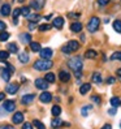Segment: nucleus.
<instances>
[{
  "instance_id": "obj_1",
  "label": "nucleus",
  "mask_w": 121,
  "mask_h": 129,
  "mask_svg": "<svg viewBox=\"0 0 121 129\" xmlns=\"http://www.w3.org/2000/svg\"><path fill=\"white\" fill-rule=\"evenodd\" d=\"M52 65H54V63L51 61L50 59H43V60H38V61L34 63V69L36 71H48L52 68Z\"/></svg>"
},
{
  "instance_id": "obj_2",
  "label": "nucleus",
  "mask_w": 121,
  "mask_h": 129,
  "mask_svg": "<svg viewBox=\"0 0 121 129\" xmlns=\"http://www.w3.org/2000/svg\"><path fill=\"white\" fill-rule=\"evenodd\" d=\"M68 65L72 71H81L82 69V60L79 56H75V57H72L68 60Z\"/></svg>"
},
{
  "instance_id": "obj_3",
  "label": "nucleus",
  "mask_w": 121,
  "mask_h": 129,
  "mask_svg": "<svg viewBox=\"0 0 121 129\" xmlns=\"http://www.w3.org/2000/svg\"><path fill=\"white\" fill-rule=\"evenodd\" d=\"M79 48V43L77 41H69L65 46L61 48L64 54H69V52H74Z\"/></svg>"
},
{
  "instance_id": "obj_4",
  "label": "nucleus",
  "mask_w": 121,
  "mask_h": 129,
  "mask_svg": "<svg viewBox=\"0 0 121 129\" xmlns=\"http://www.w3.org/2000/svg\"><path fill=\"white\" fill-rule=\"evenodd\" d=\"M99 25H100V20H99V17H96V16L91 17V18H90V21H89V24H87L89 31H90V33H95L96 30L99 29Z\"/></svg>"
},
{
  "instance_id": "obj_5",
  "label": "nucleus",
  "mask_w": 121,
  "mask_h": 129,
  "mask_svg": "<svg viewBox=\"0 0 121 129\" xmlns=\"http://www.w3.org/2000/svg\"><path fill=\"white\" fill-rule=\"evenodd\" d=\"M35 86L41 90H46L48 87V81H46V78H36L35 80Z\"/></svg>"
},
{
  "instance_id": "obj_6",
  "label": "nucleus",
  "mask_w": 121,
  "mask_h": 129,
  "mask_svg": "<svg viewBox=\"0 0 121 129\" xmlns=\"http://www.w3.org/2000/svg\"><path fill=\"white\" fill-rule=\"evenodd\" d=\"M44 5V0H31L30 2V8H34L36 11H41Z\"/></svg>"
},
{
  "instance_id": "obj_7",
  "label": "nucleus",
  "mask_w": 121,
  "mask_h": 129,
  "mask_svg": "<svg viewBox=\"0 0 121 129\" xmlns=\"http://www.w3.org/2000/svg\"><path fill=\"white\" fill-rule=\"evenodd\" d=\"M3 107L7 112H13L14 110H16V104H14L13 101H5L4 104H3Z\"/></svg>"
},
{
  "instance_id": "obj_8",
  "label": "nucleus",
  "mask_w": 121,
  "mask_h": 129,
  "mask_svg": "<svg viewBox=\"0 0 121 129\" xmlns=\"http://www.w3.org/2000/svg\"><path fill=\"white\" fill-rule=\"evenodd\" d=\"M39 54H41V57L42 59H51V56H52V50L51 48H42L41 51H39Z\"/></svg>"
},
{
  "instance_id": "obj_9",
  "label": "nucleus",
  "mask_w": 121,
  "mask_h": 129,
  "mask_svg": "<svg viewBox=\"0 0 121 129\" xmlns=\"http://www.w3.org/2000/svg\"><path fill=\"white\" fill-rule=\"evenodd\" d=\"M39 99H41L42 103H48V102H51V99H52V95H51V93H48V91H43V93L39 95Z\"/></svg>"
},
{
  "instance_id": "obj_10",
  "label": "nucleus",
  "mask_w": 121,
  "mask_h": 129,
  "mask_svg": "<svg viewBox=\"0 0 121 129\" xmlns=\"http://www.w3.org/2000/svg\"><path fill=\"white\" fill-rule=\"evenodd\" d=\"M18 83H9L8 86H7V93L8 94H16L17 91H18Z\"/></svg>"
},
{
  "instance_id": "obj_11",
  "label": "nucleus",
  "mask_w": 121,
  "mask_h": 129,
  "mask_svg": "<svg viewBox=\"0 0 121 129\" xmlns=\"http://www.w3.org/2000/svg\"><path fill=\"white\" fill-rule=\"evenodd\" d=\"M12 121L14 124H21L22 121H24V113L22 112H16L12 117Z\"/></svg>"
},
{
  "instance_id": "obj_12",
  "label": "nucleus",
  "mask_w": 121,
  "mask_h": 129,
  "mask_svg": "<svg viewBox=\"0 0 121 129\" xmlns=\"http://www.w3.org/2000/svg\"><path fill=\"white\" fill-rule=\"evenodd\" d=\"M52 25H54V27H56V29H61V27L64 26V18H63V17H56V18H54Z\"/></svg>"
},
{
  "instance_id": "obj_13",
  "label": "nucleus",
  "mask_w": 121,
  "mask_h": 129,
  "mask_svg": "<svg viewBox=\"0 0 121 129\" xmlns=\"http://www.w3.org/2000/svg\"><path fill=\"white\" fill-rule=\"evenodd\" d=\"M59 78H60V81H63V82H68L70 80V74H69V72H66V71H61L59 73Z\"/></svg>"
},
{
  "instance_id": "obj_14",
  "label": "nucleus",
  "mask_w": 121,
  "mask_h": 129,
  "mask_svg": "<svg viewBox=\"0 0 121 129\" xmlns=\"http://www.w3.org/2000/svg\"><path fill=\"white\" fill-rule=\"evenodd\" d=\"M20 39H21V42L24 43V44L31 43V35L27 34V33H24V34H21V35H20Z\"/></svg>"
},
{
  "instance_id": "obj_15",
  "label": "nucleus",
  "mask_w": 121,
  "mask_h": 129,
  "mask_svg": "<svg viewBox=\"0 0 121 129\" xmlns=\"http://www.w3.org/2000/svg\"><path fill=\"white\" fill-rule=\"evenodd\" d=\"M70 30L73 33H81L82 31V24H79V22H73L70 25Z\"/></svg>"
},
{
  "instance_id": "obj_16",
  "label": "nucleus",
  "mask_w": 121,
  "mask_h": 129,
  "mask_svg": "<svg viewBox=\"0 0 121 129\" xmlns=\"http://www.w3.org/2000/svg\"><path fill=\"white\" fill-rule=\"evenodd\" d=\"M35 99V95L34 94H29V95H24V96H22V103H24V104H29V103H31Z\"/></svg>"
},
{
  "instance_id": "obj_17",
  "label": "nucleus",
  "mask_w": 121,
  "mask_h": 129,
  "mask_svg": "<svg viewBox=\"0 0 121 129\" xmlns=\"http://www.w3.org/2000/svg\"><path fill=\"white\" fill-rule=\"evenodd\" d=\"M7 50H8L9 54H17L18 52V46L16 43H9L8 46H7Z\"/></svg>"
},
{
  "instance_id": "obj_18",
  "label": "nucleus",
  "mask_w": 121,
  "mask_h": 129,
  "mask_svg": "<svg viewBox=\"0 0 121 129\" xmlns=\"http://www.w3.org/2000/svg\"><path fill=\"white\" fill-rule=\"evenodd\" d=\"M0 13H2L3 16H9L11 14V5L9 4H4L2 7V9H0Z\"/></svg>"
},
{
  "instance_id": "obj_19",
  "label": "nucleus",
  "mask_w": 121,
  "mask_h": 129,
  "mask_svg": "<svg viewBox=\"0 0 121 129\" xmlns=\"http://www.w3.org/2000/svg\"><path fill=\"white\" fill-rule=\"evenodd\" d=\"M29 54L27 52H21L20 54V56H18V60L22 63V64H26V63H29Z\"/></svg>"
},
{
  "instance_id": "obj_20",
  "label": "nucleus",
  "mask_w": 121,
  "mask_h": 129,
  "mask_svg": "<svg viewBox=\"0 0 121 129\" xmlns=\"http://www.w3.org/2000/svg\"><path fill=\"white\" fill-rule=\"evenodd\" d=\"M90 90H91V85H90V83H85V85H82L79 87V93L82 95H85V94H87L90 91Z\"/></svg>"
},
{
  "instance_id": "obj_21",
  "label": "nucleus",
  "mask_w": 121,
  "mask_h": 129,
  "mask_svg": "<svg viewBox=\"0 0 121 129\" xmlns=\"http://www.w3.org/2000/svg\"><path fill=\"white\" fill-rule=\"evenodd\" d=\"M30 50L34 51V52H39L42 50V47H41V44L38 42H31V43H30Z\"/></svg>"
},
{
  "instance_id": "obj_22",
  "label": "nucleus",
  "mask_w": 121,
  "mask_h": 129,
  "mask_svg": "<svg viewBox=\"0 0 121 129\" xmlns=\"http://www.w3.org/2000/svg\"><path fill=\"white\" fill-rule=\"evenodd\" d=\"M11 71L9 69H7V68H5V69H3V72H2V78L4 80V81H9V78H11Z\"/></svg>"
},
{
  "instance_id": "obj_23",
  "label": "nucleus",
  "mask_w": 121,
  "mask_h": 129,
  "mask_svg": "<svg viewBox=\"0 0 121 129\" xmlns=\"http://www.w3.org/2000/svg\"><path fill=\"white\" fill-rule=\"evenodd\" d=\"M9 57V52L8 51H0V61H7Z\"/></svg>"
},
{
  "instance_id": "obj_24",
  "label": "nucleus",
  "mask_w": 121,
  "mask_h": 129,
  "mask_svg": "<svg viewBox=\"0 0 121 129\" xmlns=\"http://www.w3.org/2000/svg\"><path fill=\"white\" fill-rule=\"evenodd\" d=\"M42 17L39 16V14H29L27 16V20L30 21V22H38Z\"/></svg>"
},
{
  "instance_id": "obj_25",
  "label": "nucleus",
  "mask_w": 121,
  "mask_h": 129,
  "mask_svg": "<svg viewBox=\"0 0 121 129\" xmlns=\"http://www.w3.org/2000/svg\"><path fill=\"white\" fill-rule=\"evenodd\" d=\"M63 124H64V121H61L59 117L54 119V120H52V123H51V125L54 126V128H59V126H61Z\"/></svg>"
},
{
  "instance_id": "obj_26",
  "label": "nucleus",
  "mask_w": 121,
  "mask_h": 129,
  "mask_svg": "<svg viewBox=\"0 0 121 129\" xmlns=\"http://www.w3.org/2000/svg\"><path fill=\"white\" fill-rule=\"evenodd\" d=\"M93 81H94L95 83H100V82H102V74H100L99 72H95V73L93 74Z\"/></svg>"
},
{
  "instance_id": "obj_27",
  "label": "nucleus",
  "mask_w": 121,
  "mask_h": 129,
  "mask_svg": "<svg viewBox=\"0 0 121 129\" xmlns=\"http://www.w3.org/2000/svg\"><path fill=\"white\" fill-rule=\"evenodd\" d=\"M120 104H121L120 98H117V96H113L112 99H111V106H112V107H118Z\"/></svg>"
},
{
  "instance_id": "obj_28",
  "label": "nucleus",
  "mask_w": 121,
  "mask_h": 129,
  "mask_svg": "<svg viewBox=\"0 0 121 129\" xmlns=\"http://www.w3.org/2000/svg\"><path fill=\"white\" fill-rule=\"evenodd\" d=\"M93 110V107L91 106H85V107H82V110H81V113H82V116H87L89 115V112Z\"/></svg>"
},
{
  "instance_id": "obj_29",
  "label": "nucleus",
  "mask_w": 121,
  "mask_h": 129,
  "mask_svg": "<svg viewBox=\"0 0 121 129\" xmlns=\"http://www.w3.org/2000/svg\"><path fill=\"white\" fill-rule=\"evenodd\" d=\"M51 112H52L54 116H59L60 113H61V108H60V106H54L52 110H51Z\"/></svg>"
},
{
  "instance_id": "obj_30",
  "label": "nucleus",
  "mask_w": 121,
  "mask_h": 129,
  "mask_svg": "<svg viewBox=\"0 0 121 129\" xmlns=\"http://www.w3.org/2000/svg\"><path fill=\"white\" fill-rule=\"evenodd\" d=\"M85 57H87V59H94V57H96V52H95L94 50H89L86 54H85Z\"/></svg>"
},
{
  "instance_id": "obj_31",
  "label": "nucleus",
  "mask_w": 121,
  "mask_h": 129,
  "mask_svg": "<svg viewBox=\"0 0 121 129\" xmlns=\"http://www.w3.org/2000/svg\"><path fill=\"white\" fill-rule=\"evenodd\" d=\"M113 29H115L117 33H121V21L120 20H116L113 22Z\"/></svg>"
},
{
  "instance_id": "obj_32",
  "label": "nucleus",
  "mask_w": 121,
  "mask_h": 129,
  "mask_svg": "<svg viewBox=\"0 0 121 129\" xmlns=\"http://www.w3.org/2000/svg\"><path fill=\"white\" fill-rule=\"evenodd\" d=\"M9 38V33H7V31H0V41L2 42H5L7 39Z\"/></svg>"
},
{
  "instance_id": "obj_33",
  "label": "nucleus",
  "mask_w": 121,
  "mask_h": 129,
  "mask_svg": "<svg viewBox=\"0 0 121 129\" xmlns=\"http://www.w3.org/2000/svg\"><path fill=\"white\" fill-rule=\"evenodd\" d=\"M21 14H22V16H25V17H27L30 14V8H29V7H22V8H21Z\"/></svg>"
},
{
  "instance_id": "obj_34",
  "label": "nucleus",
  "mask_w": 121,
  "mask_h": 129,
  "mask_svg": "<svg viewBox=\"0 0 121 129\" xmlns=\"http://www.w3.org/2000/svg\"><path fill=\"white\" fill-rule=\"evenodd\" d=\"M111 60H121V51L113 52V54L111 55Z\"/></svg>"
},
{
  "instance_id": "obj_35",
  "label": "nucleus",
  "mask_w": 121,
  "mask_h": 129,
  "mask_svg": "<svg viewBox=\"0 0 121 129\" xmlns=\"http://www.w3.org/2000/svg\"><path fill=\"white\" fill-rule=\"evenodd\" d=\"M44 78H46V81H48V82H55V74L50 72V73L46 74V77H44Z\"/></svg>"
},
{
  "instance_id": "obj_36",
  "label": "nucleus",
  "mask_w": 121,
  "mask_h": 129,
  "mask_svg": "<svg viewBox=\"0 0 121 129\" xmlns=\"http://www.w3.org/2000/svg\"><path fill=\"white\" fill-rule=\"evenodd\" d=\"M34 126L36 129H46V126H44L43 123H42V121H39V120H34Z\"/></svg>"
},
{
  "instance_id": "obj_37",
  "label": "nucleus",
  "mask_w": 121,
  "mask_h": 129,
  "mask_svg": "<svg viewBox=\"0 0 121 129\" xmlns=\"http://www.w3.org/2000/svg\"><path fill=\"white\" fill-rule=\"evenodd\" d=\"M20 14H21V8H14V11H13V20H17Z\"/></svg>"
},
{
  "instance_id": "obj_38",
  "label": "nucleus",
  "mask_w": 121,
  "mask_h": 129,
  "mask_svg": "<svg viewBox=\"0 0 121 129\" xmlns=\"http://www.w3.org/2000/svg\"><path fill=\"white\" fill-rule=\"evenodd\" d=\"M50 29H51V25H50V24H43V25L39 26L41 31H47V30H50Z\"/></svg>"
},
{
  "instance_id": "obj_39",
  "label": "nucleus",
  "mask_w": 121,
  "mask_h": 129,
  "mask_svg": "<svg viewBox=\"0 0 121 129\" xmlns=\"http://www.w3.org/2000/svg\"><path fill=\"white\" fill-rule=\"evenodd\" d=\"M7 29V25L4 21H0V31H4V30Z\"/></svg>"
},
{
  "instance_id": "obj_40",
  "label": "nucleus",
  "mask_w": 121,
  "mask_h": 129,
  "mask_svg": "<svg viewBox=\"0 0 121 129\" xmlns=\"http://www.w3.org/2000/svg\"><path fill=\"white\" fill-rule=\"evenodd\" d=\"M91 101L95 102V103H100V98L96 96V95H94V96H91Z\"/></svg>"
},
{
  "instance_id": "obj_41",
  "label": "nucleus",
  "mask_w": 121,
  "mask_h": 129,
  "mask_svg": "<svg viewBox=\"0 0 121 129\" xmlns=\"http://www.w3.org/2000/svg\"><path fill=\"white\" fill-rule=\"evenodd\" d=\"M22 129H33V126H31L30 123H25L24 125H22Z\"/></svg>"
},
{
  "instance_id": "obj_42",
  "label": "nucleus",
  "mask_w": 121,
  "mask_h": 129,
  "mask_svg": "<svg viewBox=\"0 0 121 129\" xmlns=\"http://www.w3.org/2000/svg\"><path fill=\"white\" fill-rule=\"evenodd\" d=\"M108 112H109V115L115 116V115H116V112H117V111H116V107H113V108H109V111H108Z\"/></svg>"
},
{
  "instance_id": "obj_43",
  "label": "nucleus",
  "mask_w": 121,
  "mask_h": 129,
  "mask_svg": "<svg viewBox=\"0 0 121 129\" xmlns=\"http://www.w3.org/2000/svg\"><path fill=\"white\" fill-rule=\"evenodd\" d=\"M35 24H36V22H30L29 29H30V30H35Z\"/></svg>"
},
{
  "instance_id": "obj_44",
  "label": "nucleus",
  "mask_w": 121,
  "mask_h": 129,
  "mask_svg": "<svg viewBox=\"0 0 121 129\" xmlns=\"http://www.w3.org/2000/svg\"><path fill=\"white\" fill-rule=\"evenodd\" d=\"M115 77H109L108 80H107V83H109V85H111V83H115Z\"/></svg>"
},
{
  "instance_id": "obj_45",
  "label": "nucleus",
  "mask_w": 121,
  "mask_h": 129,
  "mask_svg": "<svg viewBox=\"0 0 121 129\" xmlns=\"http://www.w3.org/2000/svg\"><path fill=\"white\" fill-rule=\"evenodd\" d=\"M108 2H109V0H99V4L100 5H107Z\"/></svg>"
},
{
  "instance_id": "obj_46",
  "label": "nucleus",
  "mask_w": 121,
  "mask_h": 129,
  "mask_svg": "<svg viewBox=\"0 0 121 129\" xmlns=\"http://www.w3.org/2000/svg\"><path fill=\"white\" fill-rule=\"evenodd\" d=\"M100 129H112V126H111V124H105V125H103Z\"/></svg>"
},
{
  "instance_id": "obj_47",
  "label": "nucleus",
  "mask_w": 121,
  "mask_h": 129,
  "mask_svg": "<svg viewBox=\"0 0 121 129\" xmlns=\"http://www.w3.org/2000/svg\"><path fill=\"white\" fill-rule=\"evenodd\" d=\"M0 129H14L12 125H5V126H0Z\"/></svg>"
},
{
  "instance_id": "obj_48",
  "label": "nucleus",
  "mask_w": 121,
  "mask_h": 129,
  "mask_svg": "<svg viewBox=\"0 0 121 129\" xmlns=\"http://www.w3.org/2000/svg\"><path fill=\"white\" fill-rule=\"evenodd\" d=\"M74 73H75V77H77V78H79V77H81V76H82V73H81V71H75Z\"/></svg>"
},
{
  "instance_id": "obj_49",
  "label": "nucleus",
  "mask_w": 121,
  "mask_h": 129,
  "mask_svg": "<svg viewBox=\"0 0 121 129\" xmlns=\"http://www.w3.org/2000/svg\"><path fill=\"white\" fill-rule=\"evenodd\" d=\"M4 98H5V94L4 93H0V102L4 101Z\"/></svg>"
},
{
  "instance_id": "obj_50",
  "label": "nucleus",
  "mask_w": 121,
  "mask_h": 129,
  "mask_svg": "<svg viewBox=\"0 0 121 129\" xmlns=\"http://www.w3.org/2000/svg\"><path fill=\"white\" fill-rule=\"evenodd\" d=\"M117 76H118V77H121V68H120V69L117 71Z\"/></svg>"
},
{
  "instance_id": "obj_51",
  "label": "nucleus",
  "mask_w": 121,
  "mask_h": 129,
  "mask_svg": "<svg viewBox=\"0 0 121 129\" xmlns=\"http://www.w3.org/2000/svg\"><path fill=\"white\" fill-rule=\"evenodd\" d=\"M120 126H121V123H120Z\"/></svg>"
}]
</instances>
